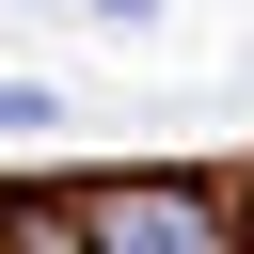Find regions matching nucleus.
<instances>
[{
  "mask_svg": "<svg viewBox=\"0 0 254 254\" xmlns=\"http://www.w3.org/2000/svg\"><path fill=\"white\" fill-rule=\"evenodd\" d=\"M111 254H222V190H190V175H143V190H95L79 206Z\"/></svg>",
  "mask_w": 254,
  "mask_h": 254,
  "instance_id": "1",
  "label": "nucleus"
},
{
  "mask_svg": "<svg viewBox=\"0 0 254 254\" xmlns=\"http://www.w3.org/2000/svg\"><path fill=\"white\" fill-rule=\"evenodd\" d=\"M0 254H95V222H79V206H64V190H32V206H16V222H0Z\"/></svg>",
  "mask_w": 254,
  "mask_h": 254,
  "instance_id": "2",
  "label": "nucleus"
},
{
  "mask_svg": "<svg viewBox=\"0 0 254 254\" xmlns=\"http://www.w3.org/2000/svg\"><path fill=\"white\" fill-rule=\"evenodd\" d=\"M16 127H64V95H48V79H0V143H16Z\"/></svg>",
  "mask_w": 254,
  "mask_h": 254,
  "instance_id": "3",
  "label": "nucleus"
},
{
  "mask_svg": "<svg viewBox=\"0 0 254 254\" xmlns=\"http://www.w3.org/2000/svg\"><path fill=\"white\" fill-rule=\"evenodd\" d=\"M79 16H95V32H143V16H159V0H79Z\"/></svg>",
  "mask_w": 254,
  "mask_h": 254,
  "instance_id": "4",
  "label": "nucleus"
}]
</instances>
